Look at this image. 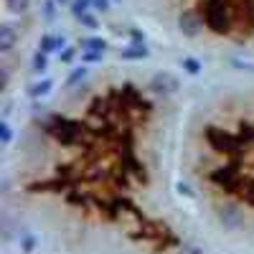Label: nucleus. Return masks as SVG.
I'll return each mask as SVG.
<instances>
[{
    "instance_id": "1",
    "label": "nucleus",
    "mask_w": 254,
    "mask_h": 254,
    "mask_svg": "<svg viewBox=\"0 0 254 254\" xmlns=\"http://www.w3.org/2000/svg\"><path fill=\"white\" fill-rule=\"evenodd\" d=\"M203 18L211 26V31H216V33L229 31V13H226L224 0H206L203 3Z\"/></svg>"
},
{
    "instance_id": "2",
    "label": "nucleus",
    "mask_w": 254,
    "mask_h": 254,
    "mask_svg": "<svg viewBox=\"0 0 254 254\" xmlns=\"http://www.w3.org/2000/svg\"><path fill=\"white\" fill-rule=\"evenodd\" d=\"M216 216H219V221H221L224 226H229V229H237V226L244 224V211H242L237 203H221V206L216 208Z\"/></svg>"
},
{
    "instance_id": "3",
    "label": "nucleus",
    "mask_w": 254,
    "mask_h": 254,
    "mask_svg": "<svg viewBox=\"0 0 254 254\" xmlns=\"http://www.w3.org/2000/svg\"><path fill=\"white\" fill-rule=\"evenodd\" d=\"M178 26H181V31L186 33V36H198L201 33V18H198V13L196 10H183L181 15H178Z\"/></svg>"
},
{
    "instance_id": "4",
    "label": "nucleus",
    "mask_w": 254,
    "mask_h": 254,
    "mask_svg": "<svg viewBox=\"0 0 254 254\" xmlns=\"http://www.w3.org/2000/svg\"><path fill=\"white\" fill-rule=\"evenodd\" d=\"M150 87H153V92H158V94H171V92L178 89V79H176L173 74L163 71V74H155V76H153Z\"/></svg>"
},
{
    "instance_id": "5",
    "label": "nucleus",
    "mask_w": 254,
    "mask_h": 254,
    "mask_svg": "<svg viewBox=\"0 0 254 254\" xmlns=\"http://www.w3.org/2000/svg\"><path fill=\"white\" fill-rule=\"evenodd\" d=\"M15 46V31L13 26H0V51H10Z\"/></svg>"
},
{
    "instance_id": "6",
    "label": "nucleus",
    "mask_w": 254,
    "mask_h": 254,
    "mask_svg": "<svg viewBox=\"0 0 254 254\" xmlns=\"http://www.w3.org/2000/svg\"><path fill=\"white\" fill-rule=\"evenodd\" d=\"M64 46V38H54V36H44L41 38V54H49Z\"/></svg>"
},
{
    "instance_id": "7",
    "label": "nucleus",
    "mask_w": 254,
    "mask_h": 254,
    "mask_svg": "<svg viewBox=\"0 0 254 254\" xmlns=\"http://www.w3.org/2000/svg\"><path fill=\"white\" fill-rule=\"evenodd\" d=\"M147 56V49L142 44H135L132 49H125L122 51V59H145Z\"/></svg>"
},
{
    "instance_id": "8",
    "label": "nucleus",
    "mask_w": 254,
    "mask_h": 254,
    "mask_svg": "<svg viewBox=\"0 0 254 254\" xmlns=\"http://www.w3.org/2000/svg\"><path fill=\"white\" fill-rule=\"evenodd\" d=\"M104 38H84L81 41V49H87V51H104Z\"/></svg>"
},
{
    "instance_id": "9",
    "label": "nucleus",
    "mask_w": 254,
    "mask_h": 254,
    "mask_svg": "<svg viewBox=\"0 0 254 254\" xmlns=\"http://www.w3.org/2000/svg\"><path fill=\"white\" fill-rule=\"evenodd\" d=\"M49 89H51V81H49V79H44V81L33 84V87H31L28 92H31V97H44V94H49Z\"/></svg>"
},
{
    "instance_id": "10",
    "label": "nucleus",
    "mask_w": 254,
    "mask_h": 254,
    "mask_svg": "<svg viewBox=\"0 0 254 254\" xmlns=\"http://www.w3.org/2000/svg\"><path fill=\"white\" fill-rule=\"evenodd\" d=\"M183 69H186L188 74H198V71H201V61H198V59L186 56V59H183Z\"/></svg>"
},
{
    "instance_id": "11",
    "label": "nucleus",
    "mask_w": 254,
    "mask_h": 254,
    "mask_svg": "<svg viewBox=\"0 0 254 254\" xmlns=\"http://www.w3.org/2000/svg\"><path fill=\"white\" fill-rule=\"evenodd\" d=\"M89 5H92V0H71V10H74V15H76V18L87 13V8H89Z\"/></svg>"
},
{
    "instance_id": "12",
    "label": "nucleus",
    "mask_w": 254,
    "mask_h": 254,
    "mask_svg": "<svg viewBox=\"0 0 254 254\" xmlns=\"http://www.w3.org/2000/svg\"><path fill=\"white\" fill-rule=\"evenodd\" d=\"M5 3H8L10 13H23L28 8V0H5Z\"/></svg>"
},
{
    "instance_id": "13",
    "label": "nucleus",
    "mask_w": 254,
    "mask_h": 254,
    "mask_svg": "<svg viewBox=\"0 0 254 254\" xmlns=\"http://www.w3.org/2000/svg\"><path fill=\"white\" fill-rule=\"evenodd\" d=\"M44 69H46V54H41V51H38V54L33 56V71L41 74Z\"/></svg>"
},
{
    "instance_id": "14",
    "label": "nucleus",
    "mask_w": 254,
    "mask_h": 254,
    "mask_svg": "<svg viewBox=\"0 0 254 254\" xmlns=\"http://www.w3.org/2000/svg\"><path fill=\"white\" fill-rule=\"evenodd\" d=\"M54 15H56V0H46L44 3V18L54 20Z\"/></svg>"
},
{
    "instance_id": "15",
    "label": "nucleus",
    "mask_w": 254,
    "mask_h": 254,
    "mask_svg": "<svg viewBox=\"0 0 254 254\" xmlns=\"http://www.w3.org/2000/svg\"><path fill=\"white\" fill-rule=\"evenodd\" d=\"M0 140H3L5 145L13 140V132H10V125L8 122H0Z\"/></svg>"
},
{
    "instance_id": "16",
    "label": "nucleus",
    "mask_w": 254,
    "mask_h": 254,
    "mask_svg": "<svg viewBox=\"0 0 254 254\" xmlns=\"http://www.w3.org/2000/svg\"><path fill=\"white\" fill-rule=\"evenodd\" d=\"M84 76H87V69L81 66V69H76V71H74V74L69 76V81H66V87H74V84H79V81H81Z\"/></svg>"
},
{
    "instance_id": "17",
    "label": "nucleus",
    "mask_w": 254,
    "mask_h": 254,
    "mask_svg": "<svg viewBox=\"0 0 254 254\" xmlns=\"http://www.w3.org/2000/svg\"><path fill=\"white\" fill-rule=\"evenodd\" d=\"M79 20H81V23L87 26V28H97V18H94V15H89V13L79 15Z\"/></svg>"
},
{
    "instance_id": "18",
    "label": "nucleus",
    "mask_w": 254,
    "mask_h": 254,
    "mask_svg": "<svg viewBox=\"0 0 254 254\" xmlns=\"http://www.w3.org/2000/svg\"><path fill=\"white\" fill-rule=\"evenodd\" d=\"M92 5H94L97 10H102V13H107V10H110V0H92Z\"/></svg>"
},
{
    "instance_id": "19",
    "label": "nucleus",
    "mask_w": 254,
    "mask_h": 254,
    "mask_svg": "<svg viewBox=\"0 0 254 254\" xmlns=\"http://www.w3.org/2000/svg\"><path fill=\"white\" fill-rule=\"evenodd\" d=\"M81 59L84 61H102V51H87Z\"/></svg>"
},
{
    "instance_id": "20",
    "label": "nucleus",
    "mask_w": 254,
    "mask_h": 254,
    "mask_svg": "<svg viewBox=\"0 0 254 254\" xmlns=\"http://www.w3.org/2000/svg\"><path fill=\"white\" fill-rule=\"evenodd\" d=\"M33 247H36V239L33 237H23V249L26 252H33Z\"/></svg>"
},
{
    "instance_id": "21",
    "label": "nucleus",
    "mask_w": 254,
    "mask_h": 254,
    "mask_svg": "<svg viewBox=\"0 0 254 254\" xmlns=\"http://www.w3.org/2000/svg\"><path fill=\"white\" fill-rule=\"evenodd\" d=\"M178 254H203V252H201L198 247H183V249H181Z\"/></svg>"
},
{
    "instance_id": "22",
    "label": "nucleus",
    "mask_w": 254,
    "mask_h": 254,
    "mask_svg": "<svg viewBox=\"0 0 254 254\" xmlns=\"http://www.w3.org/2000/svg\"><path fill=\"white\" fill-rule=\"evenodd\" d=\"M71 59H74V51H64V54H61V61H64V64H69Z\"/></svg>"
},
{
    "instance_id": "23",
    "label": "nucleus",
    "mask_w": 254,
    "mask_h": 254,
    "mask_svg": "<svg viewBox=\"0 0 254 254\" xmlns=\"http://www.w3.org/2000/svg\"><path fill=\"white\" fill-rule=\"evenodd\" d=\"M56 3H61V5H66V3H69V0H56Z\"/></svg>"
}]
</instances>
